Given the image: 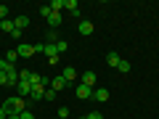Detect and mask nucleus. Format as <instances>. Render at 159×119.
<instances>
[{
    "mask_svg": "<svg viewBox=\"0 0 159 119\" xmlns=\"http://www.w3.org/2000/svg\"><path fill=\"white\" fill-rule=\"evenodd\" d=\"M3 106H6V111H8V114H21L24 108H27V106H24V98H19V95L8 98V101L3 103Z\"/></svg>",
    "mask_w": 159,
    "mask_h": 119,
    "instance_id": "1",
    "label": "nucleus"
},
{
    "mask_svg": "<svg viewBox=\"0 0 159 119\" xmlns=\"http://www.w3.org/2000/svg\"><path fill=\"white\" fill-rule=\"evenodd\" d=\"M74 95H77V101H88V98H93V87H88V85H82V82H77Z\"/></svg>",
    "mask_w": 159,
    "mask_h": 119,
    "instance_id": "2",
    "label": "nucleus"
},
{
    "mask_svg": "<svg viewBox=\"0 0 159 119\" xmlns=\"http://www.w3.org/2000/svg\"><path fill=\"white\" fill-rule=\"evenodd\" d=\"M16 53H19V58H32L37 51H34V45H29V42H19V45H16Z\"/></svg>",
    "mask_w": 159,
    "mask_h": 119,
    "instance_id": "3",
    "label": "nucleus"
},
{
    "mask_svg": "<svg viewBox=\"0 0 159 119\" xmlns=\"http://www.w3.org/2000/svg\"><path fill=\"white\" fill-rule=\"evenodd\" d=\"M43 53H45L48 58H58V48H56V42H43Z\"/></svg>",
    "mask_w": 159,
    "mask_h": 119,
    "instance_id": "4",
    "label": "nucleus"
},
{
    "mask_svg": "<svg viewBox=\"0 0 159 119\" xmlns=\"http://www.w3.org/2000/svg\"><path fill=\"white\" fill-rule=\"evenodd\" d=\"M93 101L106 103V101H109V90H106V87H96V90H93Z\"/></svg>",
    "mask_w": 159,
    "mask_h": 119,
    "instance_id": "5",
    "label": "nucleus"
},
{
    "mask_svg": "<svg viewBox=\"0 0 159 119\" xmlns=\"http://www.w3.org/2000/svg\"><path fill=\"white\" fill-rule=\"evenodd\" d=\"M16 93H19V98H24V95L29 98V93H32V85H29V82H24V79H19V85H16Z\"/></svg>",
    "mask_w": 159,
    "mask_h": 119,
    "instance_id": "6",
    "label": "nucleus"
},
{
    "mask_svg": "<svg viewBox=\"0 0 159 119\" xmlns=\"http://www.w3.org/2000/svg\"><path fill=\"white\" fill-rule=\"evenodd\" d=\"M80 82L88 85V87H93V85H96V72H82V74H80Z\"/></svg>",
    "mask_w": 159,
    "mask_h": 119,
    "instance_id": "7",
    "label": "nucleus"
},
{
    "mask_svg": "<svg viewBox=\"0 0 159 119\" xmlns=\"http://www.w3.org/2000/svg\"><path fill=\"white\" fill-rule=\"evenodd\" d=\"M64 8H69V13H72L74 19H80V3L77 0H64Z\"/></svg>",
    "mask_w": 159,
    "mask_h": 119,
    "instance_id": "8",
    "label": "nucleus"
},
{
    "mask_svg": "<svg viewBox=\"0 0 159 119\" xmlns=\"http://www.w3.org/2000/svg\"><path fill=\"white\" fill-rule=\"evenodd\" d=\"M66 85H69V82H66V79L61 77V74H56V77L51 79V87H53V90H56V93H58V90H64V87H66Z\"/></svg>",
    "mask_w": 159,
    "mask_h": 119,
    "instance_id": "9",
    "label": "nucleus"
},
{
    "mask_svg": "<svg viewBox=\"0 0 159 119\" xmlns=\"http://www.w3.org/2000/svg\"><path fill=\"white\" fill-rule=\"evenodd\" d=\"M29 98H32V101H45V87H32Z\"/></svg>",
    "mask_w": 159,
    "mask_h": 119,
    "instance_id": "10",
    "label": "nucleus"
},
{
    "mask_svg": "<svg viewBox=\"0 0 159 119\" xmlns=\"http://www.w3.org/2000/svg\"><path fill=\"white\" fill-rule=\"evenodd\" d=\"M48 27H51V29H56V27H61V13H56V11H53L51 16H48Z\"/></svg>",
    "mask_w": 159,
    "mask_h": 119,
    "instance_id": "11",
    "label": "nucleus"
},
{
    "mask_svg": "<svg viewBox=\"0 0 159 119\" xmlns=\"http://www.w3.org/2000/svg\"><path fill=\"white\" fill-rule=\"evenodd\" d=\"M61 77L66 79V82H74V79H77V69H72V66H66V69H64V72H61Z\"/></svg>",
    "mask_w": 159,
    "mask_h": 119,
    "instance_id": "12",
    "label": "nucleus"
},
{
    "mask_svg": "<svg viewBox=\"0 0 159 119\" xmlns=\"http://www.w3.org/2000/svg\"><path fill=\"white\" fill-rule=\"evenodd\" d=\"M106 64H109V66H114V69H117V66H119V53H117V51L106 53Z\"/></svg>",
    "mask_w": 159,
    "mask_h": 119,
    "instance_id": "13",
    "label": "nucleus"
},
{
    "mask_svg": "<svg viewBox=\"0 0 159 119\" xmlns=\"http://www.w3.org/2000/svg\"><path fill=\"white\" fill-rule=\"evenodd\" d=\"M13 27L21 32V29H27L29 27V16H16V21H13Z\"/></svg>",
    "mask_w": 159,
    "mask_h": 119,
    "instance_id": "14",
    "label": "nucleus"
},
{
    "mask_svg": "<svg viewBox=\"0 0 159 119\" xmlns=\"http://www.w3.org/2000/svg\"><path fill=\"white\" fill-rule=\"evenodd\" d=\"M80 34H85V37L93 34V24L90 21H80Z\"/></svg>",
    "mask_w": 159,
    "mask_h": 119,
    "instance_id": "15",
    "label": "nucleus"
},
{
    "mask_svg": "<svg viewBox=\"0 0 159 119\" xmlns=\"http://www.w3.org/2000/svg\"><path fill=\"white\" fill-rule=\"evenodd\" d=\"M130 61H125V58H119V66H117V72H122V74H127V72H130Z\"/></svg>",
    "mask_w": 159,
    "mask_h": 119,
    "instance_id": "16",
    "label": "nucleus"
},
{
    "mask_svg": "<svg viewBox=\"0 0 159 119\" xmlns=\"http://www.w3.org/2000/svg\"><path fill=\"white\" fill-rule=\"evenodd\" d=\"M0 29H6L8 34H13V29H16V27H13V21H11V19H6V21H0Z\"/></svg>",
    "mask_w": 159,
    "mask_h": 119,
    "instance_id": "17",
    "label": "nucleus"
},
{
    "mask_svg": "<svg viewBox=\"0 0 159 119\" xmlns=\"http://www.w3.org/2000/svg\"><path fill=\"white\" fill-rule=\"evenodd\" d=\"M13 69H16L13 64H8L6 58H0V72H6V74H8V72H13Z\"/></svg>",
    "mask_w": 159,
    "mask_h": 119,
    "instance_id": "18",
    "label": "nucleus"
},
{
    "mask_svg": "<svg viewBox=\"0 0 159 119\" xmlns=\"http://www.w3.org/2000/svg\"><path fill=\"white\" fill-rule=\"evenodd\" d=\"M45 42H58V34H56V29H48V32H45Z\"/></svg>",
    "mask_w": 159,
    "mask_h": 119,
    "instance_id": "19",
    "label": "nucleus"
},
{
    "mask_svg": "<svg viewBox=\"0 0 159 119\" xmlns=\"http://www.w3.org/2000/svg\"><path fill=\"white\" fill-rule=\"evenodd\" d=\"M37 13H40V16H45V19H48V16H51L53 11H51V6H40V8H37Z\"/></svg>",
    "mask_w": 159,
    "mask_h": 119,
    "instance_id": "20",
    "label": "nucleus"
},
{
    "mask_svg": "<svg viewBox=\"0 0 159 119\" xmlns=\"http://www.w3.org/2000/svg\"><path fill=\"white\" fill-rule=\"evenodd\" d=\"M16 58H19L16 51H8V53H6V61H8V64H16Z\"/></svg>",
    "mask_w": 159,
    "mask_h": 119,
    "instance_id": "21",
    "label": "nucleus"
},
{
    "mask_svg": "<svg viewBox=\"0 0 159 119\" xmlns=\"http://www.w3.org/2000/svg\"><path fill=\"white\" fill-rule=\"evenodd\" d=\"M56 48H58V56H61V53L69 48V42H66V40H58V42H56Z\"/></svg>",
    "mask_w": 159,
    "mask_h": 119,
    "instance_id": "22",
    "label": "nucleus"
},
{
    "mask_svg": "<svg viewBox=\"0 0 159 119\" xmlns=\"http://www.w3.org/2000/svg\"><path fill=\"white\" fill-rule=\"evenodd\" d=\"M19 119H37V117H34V114H32V111H29V108H24V111H21V114H19Z\"/></svg>",
    "mask_w": 159,
    "mask_h": 119,
    "instance_id": "23",
    "label": "nucleus"
},
{
    "mask_svg": "<svg viewBox=\"0 0 159 119\" xmlns=\"http://www.w3.org/2000/svg\"><path fill=\"white\" fill-rule=\"evenodd\" d=\"M6 19H8V6L0 3V21H6Z\"/></svg>",
    "mask_w": 159,
    "mask_h": 119,
    "instance_id": "24",
    "label": "nucleus"
},
{
    "mask_svg": "<svg viewBox=\"0 0 159 119\" xmlns=\"http://www.w3.org/2000/svg\"><path fill=\"white\" fill-rule=\"evenodd\" d=\"M53 98H56V90L53 87H45V101H53Z\"/></svg>",
    "mask_w": 159,
    "mask_h": 119,
    "instance_id": "25",
    "label": "nucleus"
},
{
    "mask_svg": "<svg viewBox=\"0 0 159 119\" xmlns=\"http://www.w3.org/2000/svg\"><path fill=\"white\" fill-rule=\"evenodd\" d=\"M58 119H69V108H66V106L58 108Z\"/></svg>",
    "mask_w": 159,
    "mask_h": 119,
    "instance_id": "26",
    "label": "nucleus"
},
{
    "mask_svg": "<svg viewBox=\"0 0 159 119\" xmlns=\"http://www.w3.org/2000/svg\"><path fill=\"white\" fill-rule=\"evenodd\" d=\"M85 117H88V119H103V114H101V111H90V114H85Z\"/></svg>",
    "mask_w": 159,
    "mask_h": 119,
    "instance_id": "27",
    "label": "nucleus"
},
{
    "mask_svg": "<svg viewBox=\"0 0 159 119\" xmlns=\"http://www.w3.org/2000/svg\"><path fill=\"white\" fill-rule=\"evenodd\" d=\"M0 85H8V74L6 72H0Z\"/></svg>",
    "mask_w": 159,
    "mask_h": 119,
    "instance_id": "28",
    "label": "nucleus"
},
{
    "mask_svg": "<svg viewBox=\"0 0 159 119\" xmlns=\"http://www.w3.org/2000/svg\"><path fill=\"white\" fill-rule=\"evenodd\" d=\"M8 117V111H6V106H0V119H6Z\"/></svg>",
    "mask_w": 159,
    "mask_h": 119,
    "instance_id": "29",
    "label": "nucleus"
},
{
    "mask_svg": "<svg viewBox=\"0 0 159 119\" xmlns=\"http://www.w3.org/2000/svg\"><path fill=\"white\" fill-rule=\"evenodd\" d=\"M6 119H19V114H8V117Z\"/></svg>",
    "mask_w": 159,
    "mask_h": 119,
    "instance_id": "30",
    "label": "nucleus"
},
{
    "mask_svg": "<svg viewBox=\"0 0 159 119\" xmlns=\"http://www.w3.org/2000/svg\"><path fill=\"white\" fill-rule=\"evenodd\" d=\"M80 119H88V117H80Z\"/></svg>",
    "mask_w": 159,
    "mask_h": 119,
    "instance_id": "31",
    "label": "nucleus"
}]
</instances>
